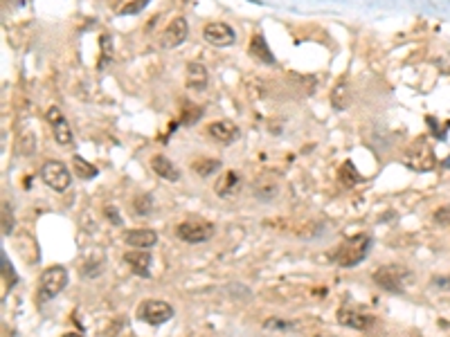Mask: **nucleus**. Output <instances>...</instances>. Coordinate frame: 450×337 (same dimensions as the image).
Listing matches in <instances>:
<instances>
[{
	"instance_id": "nucleus-6",
	"label": "nucleus",
	"mask_w": 450,
	"mask_h": 337,
	"mask_svg": "<svg viewBox=\"0 0 450 337\" xmlns=\"http://www.w3.org/2000/svg\"><path fill=\"white\" fill-rule=\"evenodd\" d=\"M138 317L149 326H162L174 317V308L162 299H147L140 304Z\"/></svg>"
},
{
	"instance_id": "nucleus-4",
	"label": "nucleus",
	"mask_w": 450,
	"mask_h": 337,
	"mask_svg": "<svg viewBox=\"0 0 450 337\" xmlns=\"http://www.w3.org/2000/svg\"><path fill=\"white\" fill-rule=\"evenodd\" d=\"M176 236H178L182 243L200 245V243H207L209 238L214 236V225H212L209 220H198V218L182 220V223L176 227Z\"/></svg>"
},
{
	"instance_id": "nucleus-5",
	"label": "nucleus",
	"mask_w": 450,
	"mask_h": 337,
	"mask_svg": "<svg viewBox=\"0 0 450 337\" xmlns=\"http://www.w3.org/2000/svg\"><path fill=\"white\" fill-rule=\"evenodd\" d=\"M41 180L46 182L52 191L64 193L70 189V184H73V173H70V168L64 162H59V160H48V162L41 166Z\"/></svg>"
},
{
	"instance_id": "nucleus-8",
	"label": "nucleus",
	"mask_w": 450,
	"mask_h": 337,
	"mask_svg": "<svg viewBox=\"0 0 450 337\" xmlns=\"http://www.w3.org/2000/svg\"><path fill=\"white\" fill-rule=\"evenodd\" d=\"M46 117H48V124H50V128H52V135H55L57 139V144L61 146H70L73 144V128H70V124L66 119V115L61 113L57 106H50L48 113H46Z\"/></svg>"
},
{
	"instance_id": "nucleus-14",
	"label": "nucleus",
	"mask_w": 450,
	"mask_h": 337,
	"mask_svg": "<svg viewBox=\"0 0 450 337\" xmlns=\"http://www.w3.org/2000/svg\"><path fill=\"white\" fill-rule=\"evenodd\" d=\"M124 261L135 274H140L142 279H149V274H151V263H153L151 254H147L144 250H131L124 254Z\"/></svg>"
},
{
	"instance_id": "nucleus-13",
	"label": "nucleus",
	"mask_w": 450,
	"mask_h": 337,
	"mask_svg": "<svg viewBox=\"0 0 450 337\" xmlns=\"http://www.w3.org/2000/svg\"><path fill=\"white\" fill-rule=\"evenodd\" d=\"M124 243L135 250H149L158 243V234L153 229H126L124 232Z\"/></svg>"
},
{
	"instance_id": "nucleus-26",
	"label": "nucleus",
	"mask_w": 450,
	"mask_h": 337,
	"mask_svg": "<svg viewBox=\"0 0 450 337\" xmlns=\"http://www.w3.org/2000/svg\"><path fill=\"white\" fill-rule=\"evenodd\" d=\"M263 328H266V331H293L295 324L284 322V319H277V317H270L263 322Z\"/></svg>"
},
{
	"instance_id": "nucleus-21",
	"label": "nucleus",
	"mask_w": 450,
	"mask_h": 337,
	"mask_svg": "<svg viewBox=\"0 0 450 337\" xmlns=\"http://www.w3.org/2000/svg\"><path fill=\"white\" fill-rule=\"evenodd\" d=\"M340 180L345 182V187H354L356 182H360V175L356 173V168L351 162L342 164V171H340Z\"/></svg>"
},
{
	"instance_id": "nucleus-7",
	"label": "nucleus",
	"mask_w": 450,
	"mask_h": 337,
	"mask_svg": "<svg viewBox=\"0 0 450 337\" xmlns=\"http://www.w3.org/2000/svg\"><path fill=\"white\" fill-rule=\"evenodd\" d=\"M403 162L408 164L412 171H432V168L437 166V160H435V153H432V148L426 144L423 139H417L414 144L408 148V153H405Z\"/></svg>"
},
{
	"instance_id": "nucleus-1",
	"label": "nucleus",
	"mask_w": 450,
	"mask_h": 337,
	"mask_svg": "<svg viewBox=\"0 0 450 337\" xmlns=\"http://www.w3.org/2000/svg\"><path fill=\"white\" fill-rule=\"evenodd\" d=\"M369 247H372V238L367 234H358L354 238H347V241L335 250L333 259L338 265H342V268H354V265L365 261Z\"/></svg>"
},
{
	"instance_id": "nucleus-23",
	"label": "nucleus",
	"mask_w": 450,
	"mask_h": 337,
	"mask_svg": "<svg viewBox=\"0 0 450 337\" xmlns=\"http://www.w3.org/2000/svg\"><path fill=\"white\" fill-rule=\"evenodd\" d=\"M250 52L254 57H259L261 59V55H263V59H266V64H272V55L268 52V46H266V41H263V37H254L252 39V48H250Z\"/></svg>"
},
{
	"instance_id": "nucleus-12",
	"label": "nucleus",
	"mask_w": 450,
	"mask_h": 337,
	"mask_svg": "<svg viewBox=\"0 0 450 337\" xmlns=\"http://www.w3.org/2000/svg\"><path fill=\"white\" fill-rule=\"evenodd\" d=\"M187 32H189L187 21H185L182 16H178V19H174L169 25H167V30L162 34V46L165 48H178V46H182L185 39H187Z\"/></svg>"
},
{
	"instance_id": "nucleus-31",
	"label": "nucleus",
	"mask_w": 450,
	"mask_h": 337,
	"mask_svg": "<svg viewBox=\"0 0 450 337\" xmlns=\"http://www.w3.org/2000/svg\"><path fill=\"white\" fill-rule=\"evenodd\" d=\"M106 216H109V218H111V223H113V225H120V223H122V218H120V214H118V211H115V209H113V207H106Z\"/></svg>"
},
{
	"instance_id": "nucleus-19",
	"label": "nucleus",
	"mask_w": 450,
	"mask_h": 337,
	"mask_svg": "<svg viewBox=\"0 0 450 337\" xmlns=\"http://www.w3.org/2000/svg\"><path fill=\"white\" fill-rule=\"evenodd\" d=\"M16 148H19L21 155H32L37 151V137H34V133L23 131L19 135V142H16Z\"/></svg>"
},
{
	"instance_id": "nucleus-25",
	"label": "nucleus",
	"mask_w": 450,
	"mask_h": 337,
	"mask_svg": "<svg viewBox=\"0 0 450 337\" xmlns=\"http://www.w3.org/2000/svg\"><path fill=\"white\" fill-rule=\"evenodd\" d=\"M151 209H153V200L151 196H140L133 200V211L138 216H147V214H151Z\"/></svg>"
},
{
	"instance_id": "nucleus-18",
	"label": "nucleus",
	"mask_w": 450,
	"mask_h": 337,
	"mask_svg": "<svg viewBox=\"0 0 450 337\" xmlns=\"http://www.w3.org/2000/svg\"><path fill=\"white\" fill-rule=\"evenodd\" d=\"M279 182H275L270 178V175H266V178H259L257 182H254V196H257L259 200H272L279 193Z\"/></svg>"
},
{
	"instance_id": "nucleus-2",
	"label": "nucleus",
	"mask_w": 450,
	"mask_h": 337,
	"mask_svg": "<svg viewBox=\"0 0 450 337\" xmlns=\"http://www.w3.org/2000/svg\"><path fill=\"white\" fill-rule=\"evenodd\" d=\"M374 283L378 288L399 295V292L405 290L408 283H412V272L408 268H403V265H381L374 272Z\"/></svg>"
},
{
	"instance_id": "nucleus-29",
	"label": "nucleus",
	"mask_w": 450,
	"mask_h": 337,
	"mask_svg": "<svg viewBox=\"0 0 450 337\" xmlns=\"http://www.w3.org/2000/svg\"><path fill=\"white\" fill-rule=\"evenodd\" d=\"M435 220H437L439 225H448V223H450V209H448V207L439 209L437 214H435Z\"/></svg>"
},
{
	"instance_id": "nucleus-27",
	"label": "nucleus",
	"mask_w": 450,
	"mask_h": 337,
	"mask_svg": "<svg viewBox=\"0 0 450 337\" xmlns=\"http://www.w3.org/2000/svg\"><path fill=\"white\" fill-rule=\"evenodd\" d=\"M14 232V214H12V209L10 205H3V236H10Z\"/></svg>"
},
{
	"instance_id": "nucleus-9",
	"label": "nucleus",
	"mask_w": 450,
	"mask_h": 337,
	"mask_svg": "<svg viewBox=\"0 0 450 337\" xmlns=\"http://www.w3.org/2000/svg\"><path fill=\"white\" fill-rule=\"evenodd\" d=\"M203 39L214 48H227V46H234L236 32L227 23H209L203 30Z\"/></svg>"
},
{
	"instance_id": "nucleus-22",
	"label": "nucleus",
	"mask_w": 450,
	"mask_h": 337,
	"mask_svg": "<svg viewBox=\"0 0 450 337\" xmlns=\"http://www.w3.org/2000/svg\"><path fill=\"white\" fill-rule=\"evenodd\" d=\"M194 168H196L198 175L205 178V175L214 173L216 168H221V162H218V160H196V162H194Z\"/></svg>"
},
{
	"instance_id": "nucleus-3",
	"label": "nucleus",
	"mask_w": 450,
	"mask_h": 337,
	"mask_svg": "<svg viewBox=\"0 0 450 337\" xmlns=\"http://www.w3.org/2000/svg\"><path fill=\"white\" fill-rule=\"evenodd\" d=\"M68 286V270L64 265H50L39 279V301H50Z\"/></svg>"
},
{
	"instance_id": "nucleus-11",
	"label": "nucleus",
	"mask_w": 450,
	"mask_h": 337,
	"mask_svg": "<svg viewBox=\"0 0 450 337\" xmlns=\"http://www.w3.org/2000/svg\"><path fill=\"white\" fill-rule=\"evenodd\" d=\"M338 324L347 326V328H354V331H367V328L374 324V319L369 315H365V313H360V310H356V308L342 306L338 310Z\"/></svg>"
},
{
	"instance_id": "nucleus-24",
	"label": "nucleus",
	"mask_w": 450,
	"mask_h": 337,
	"mask_svg": "<svg viewBox=\"0 0 450 337\" xmlns=\"http://www.w3.org/2000/svg\"><path fill=\"white\" fill-rule=\"evenodd\" d=\"M3 279H5L7 288H14L16 283H19V277H16V272H14L12 263H10V259H7L5 252H3Z\"/></svg>"
},
{
	"instance_id": "nucleus-32",
	"label": "nucleus",
	"mask_w": 450,
	"mask_h": 337,
	"mask_svg": "<svg viewBox=\"0 0 450 337\" xmlns=\"http://www.w3.org/2000/svg\"><path fill=\"white\" fill-rule=\"evenodd\" d=\"M64 337H82V335H79V333H66Z\"/></svg>"
},
{
	"instance_id": "nucleus-33",
	"label": "nucleus",
	"mask_w": 450,
	"mask_h": 337,
	"mask_svg": "<svg viewBox=\"0 0 450 337\" xmlns=\"http://www.w3.org/2000/svg\"><path fill=\"white\" fill-rule=\"evenodd\" d=\"M446 166H450V160H448V162H446Z\"/></svg>"
},
{
	"instance_id": "nucleus-30",
	"label": "nucleus",
	"mask_w": 450,
	"mask_h": 337,
	"mask_svg": "<svg viewBox=\"0 0 450 337\" xmlns=\"http://www.w3.org/2000/svg\"><path fill=\"white\" fill-rule=\"evenodd\" d=\"M432 286L441 290H450V274H446V277H435L432 279Z\"/></svg>"
},
{
	"instance_id": "nucleus-16",
	"label": "nucleus",
	"mask_w": 450,
	"mask_h": 337,
	"mask_svg": "<svg viewBox=\"0 0 450 337\" xmlns=\"http://www.w3.org/2000/svg\"><path fill=\"white\" fill-rule=\"evenodd\" d=\"M151 168L156 175H160L162 180H169V182H178L180 180V171L176 168V164L171 162L169 157L165 155H156L151 160Z\"/></svg>"
},
{
	"instance_id": "nucleus-28",
	"label": "nucleus",
	"mask_w": 450,
	"mask_h": 337,
	"mask_svg": "<svg viewBox=\"0 0 450 337\" xmlns=\"http://www.w3.org/2000/svg\"><path fill=\"white\" fill-rule=\"evenodd\" d=\"M147 3H149V0H133V3L126 5V10L122 12V14H138V12H142Z\"/></svg>"
},
{
	"instance_id": "nucleus-15",
	"label": "nucleus",
	"mask_w": 450,
	"mask_h": 337,
	"mask_svg": "<svg viewBox=\"0 0 450 337\" xmlns=\"http://www.w3.org/2000/svg\"><path fill=\"white\" fill-rule=\"evenodd\" d=\"M185 84L191 90H205L207 84H209V75H207V68L198 64V61H194V64L187 66V79H185Z\"/></svg>"
},
{
	"instance_id": "nucleus-20",
	"label": "nucleus",
	"mask_w": 450,
	"mask_h": 337,
	"mask_svg": "<svg viewBox=\"0 0 450 337\" xmlns=\"http://www.w3.org/2000/svg\"><path fill=\"white\" fill-rule=\"evenodd\" d=\"M73 166H75V173H77L82 180H93V178H97V168H95L93 164H88L84 157H75V160H73Z\"/></svg>"
},
{
	"instance_id": "nucleus-17",
	"label": "nucleus",
	"mask_w": 450,
	"mask_h": 337,
	"mask_svg": "<svg viewBox=\"0 0 450 337\" xmlns=\"http://www.w3.org/2000/svg\"><path fill=\"white\" fill-rule=\"evenodd\" d=\"M241 187V180H239V175H236L234 171H225L223 178H218L216 184H214V191L218 193L221 198H227V196H232V193H236Z\"/></svg>"
},
{
	"instance_id": "nucleus-10",
	"label": "nucleus",
	"mask_w": 450,
	"mask_h": 337,
	"mask_svg": "<svg viewBox=\"0 0 450 337\" xmlns=\"http://www.w3.org/2000/svg\"><path fill=\"white\" fill-rule=\"evenodd\" d=\"M207 135L212 139L221 142V144H232L234 139H239V126L232 119H216L207 124Z\"/></svg>"
}]
</instances>
